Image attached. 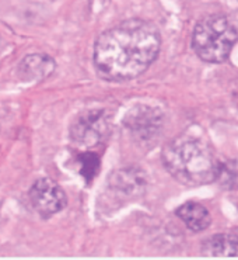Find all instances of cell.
I'll use <instances>...</instances> for the list:
<instances>
[{
	"label": "cell",
	"mask_w": 238,
	"mask_h": 260,
	"mask_svg": "<svg viewBox=\"0 0 238 260\" xmlns=\"http://www.w3.org/2000/svg\"><path fill=\"white\" fill-rule=\"evenodd\" d=\"M177 215L190 231H195V232L205 231L212 222L208 210L202 204L193 203V201L185 203L179 207L177 210Z\"/></svg>",
	"instance_id": "9c48e42d"
},
{
	"label": "cell",
	"mask_w": 238,
	"mask_h": 260,
	"mask_svg": "<svg viewBox=\"0 0 238 260\" xmlns=\"http://www.w3.org/2000/svg\"><path fill=\"white\" fill-rule=\"evenodd\" d=\"M146 187V176L137 168L115 172L109 179V188L121 197H135Z\"/></svg>",
	"instance_id": "52a82bcc"
},
{
	"label": "cell",
	"mask_w": 238,
	"mask_h": 260,
	"mask_svg": "<svg viewBox=\"0 0 238 260\" xmlns=\"http://www.w3.org/2000/svg\"><path fill=\"white\" fill-rule=\"evenodd\" d=\"M77 160L82 177L86 180V183H91L100 172V166H101L100 156L95 155L94 152H84L78 155Z\"/></svg>",
	"instance_id": "7c38bea8"
},
{
	"label": "cell",
	"mask_w": 238,
	"mask_h": 260,
	"mask_svg": "<svg viewBox=\"0 0 238 260\" xmlns=\"http://www.w3.org/2000/svg\"><path fill=\"white\" fill-rule=\"evenodd\" d=\"M203 253L221 257H238V236L214 235L203 245Z\"/></svg>",
	"instance_id": "30bf717a"
},
{
	"label": "cell",
	"mask_w": 238,
	"mask_h": 260,
	"mask_svg": "<svg viewBox=\"0 0 238 260\" xmlns=\"http://www.w3.org/2000/svg\"><path fill=\"white\" fill-rule=\"evenodd\" d=\"M163 164L179 183L190 187L216 182L219 162L213 152L201 139L181 135L163 149Z\"/></svg>",
	"instance_id": "7a4b0ae2"
},
{
	"label": "cell",
	"mask_w": 238,
	"mask_h": 260,
	"mask_svg": "<svg viewBox=\"0 0 238 260\" xmlns=\"http://www.w3.org/2000/svg\"><path fill=\"white\" fill-rule=\"evenodd\" d=\"M216 182L224 190H238V160H227L219 165Z\"/></svg>",
	"instance_id": "8fae6325"
},
{
	"label": "cell",
	"mask_w": 238,
	"mask_h": 260,
	"mask_svg": "<svg viewBox=\"0 0 238 260\" xmlns=\"http://www.w3.org/2000/svg\"><path fill=\"white\" fill-rule=\"evenodd\" d=\"M109 117L104 110H91L78 115L70 127V138L82 146L101 144L109 134Z\"/></svg>",
	"instance_id": "277c9868"
},
{
	"label": "cell",
	"mask_w": 238,
	"mask_h": 260,
	"mask_svg": "<svg viewBox=\"0 0 238 260\" xmlns=\"http://www.w3.org/2000/svg\"><path fill=\"white\" fill-rule=\"evenodd\" d=\"M55 71V62L52 58H49L47 55L35 54L25 56L18 72L25 80H39V79L48 78L51 73Z\"/></svg>",
	"instance_id": "ba28073f"
},
{
	"label": "cell",
	"mask_w": 238,
	"mask_h": 260,
	"mask_svg": "<svg viewBox=\"0 0 238 260\" xmlns=\"http://www.w3.org/2000/svg\"><path fill=\"white\" fill-rule=\"evenodd\" d=\"M30 200L42 217L54 215L62 211L67 204L65 191L51 179H39L34 183L30 190Z\"/></svg>",
	"instance_id": "8992f818"
},
{
	"label": "cell",
	"mask_w": 238,
	"mask_h": 260,
	"mask_svg": "<svg viewBox=\"0 0 238 260\" xmlns=\"http://www.w3.org/2000/svg\"><path fill=\"white\" fill-rule=\"evenodd\" d=\"M163 122L164 115L158 109L151 106H135L126 114L124 125L136 141L149 144L160 135Z\"/></svg>",
	"instance_id": "5b68a950"
},
{
	"label": "cell",
	"mask_w": 238,
	"mask_h": 260,
	"mask_svg": "<svg viewBox=\"0 0 238 260\" xmlns=\"http://www.w3.org/2000/svg\"><path fill=\"white\" fill-rule=\"evenodd\" d=\"M161 37L154 24L140 18L119 23L97 38L94 65L108 80H129L146 72L160 52Z\"/></svg>",
	"instance_id": "6da1fadb"
},
{
	"label": "cell",
	"mask_w": 238,
	"mask_h": 260,
	"mask_svg": "<svg viewBox=\"0 0 238 260\" xmlns=\"http://www.w3.org/2000/svg\"><path fill=\"white\" fill-rule=\"evenodd\" d=\"M238 41V30L230 18L213 14L202 18L192 34L195 54L209 63H221Z\"/></svg>",
	"instance_id": "3957f363"
}]
</instances>
